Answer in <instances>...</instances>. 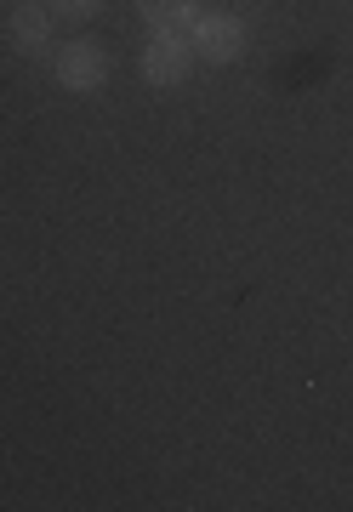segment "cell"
<instances>
[{"label":"cell","instance_id":"5b68a950","mask_svg":"<svg viewBox=\"0 0 353 512\" xmlns=\"http://www.w3.org/2000/svg\"><path fill=\"white\" fill-rule=\"evenodd\" d=\"M137 12L149 29H188V18L200 12L194 0H137Z\"/></svg>","mask_w":353,"mask_h":512},{"label":"cell","instance_id":"7a4b0ae2","mask_svg":"<svg viewBox=\"0 0 353 512\" xmlns=\"http://www.w3.org/2000/svg\"><path fill=\"white\" fill-rule=\"evenodd\" d=\"M52 74L63 92H103V80H109V52L97 46V40H69V46H57L52 52Z\"/></svg>","mask_w":353,"mask_h":512},{"label":"cell","instance_id":"6da1fadb","mask_svg":"<svg viewBox=\"0 0 353 512\" xmlns=\"http://www.w3.org/2000/svg\"><path fill=\"white\" fill-rule=\"evenodd\" d=\"M194 40L188 29H149V46H143V80L149 86H183L194 74Z\"/></svg>","mask_w":353,"mask_h":512},{"label":"cell","instance_id":"8992f818","mask_svg":"<svg viewBox=\"0 0 353 512\" xmlns=\"http://www.w3.org/2000/svg\"><path fill=\"white\" fill-rule=\"evenodd\" d=\"M40 6H46L52 18H63V23H92L109 0H40Z\"/></svg>","mask_w":353,"mask_h":512},{"label":"cell","instance_id":"277c9868","mask_svg":"<svg viewBox=\"0 0 353 512\" xmlns=\"http://www.w3.org/2000/svg\"><path fill=\"white\" fill-rule=\"evenodd\" d=\"M6 40H12L18 57H40L52 46V12H46L40 0H18V6L6 12Z\"/></svg>","mask_w":353,"mask_h":512},{"label":"cell","instance_id":"3957f363","mask_svg":"<svg viewBox=\"0 0 353 512\" xmlns=\"http://www.w3.org/2000/svg\"><path fill=\"white\" fill-rule=\"evenodd\" d=\"M188 40H194V57L205 63H240L245 57V23L234 12H194L188 18Z\"/></svg>","mask_w":353,"mask_h":512},{"label":"cell","instance_id":"52a82bcc","mask_svg":"<svg viewBox=\"0 0 353 512\" xmlns=\"http://www.w3.org/2000/svg\"><path fill=\"white\" fill-rule=\"evenodd\" d=\"M12 6H18V0H0V12H12Z\"/></svg>","mask_w":353,"mask_h":512}]
</instances>
